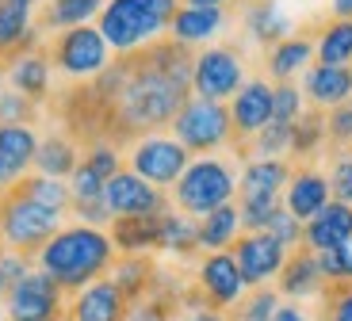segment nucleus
Returning a JSON list of instances; mask_svg holds the SVG:
<instances>
[{"instance_id":"obj_30","label":"nucleus","mask_w":352,"mask_h":321,"mask_svg":"<svg viewBox=\"0 0 352 321\" xmlns=\"http://www.w3.org/2000/svg\"><path fill=\"white\" fill-rule=\"evenodd\" d=\"M326 111L322 107H302V115L291 122V157L295 165H310L326 149Z\"/></svg>"},{"instance_id":"obj_15","label":"nucleus","mask_w":352,"mask_h":321,"mask_svg":"<svg viewBox=\"0 0 352 321\" xmlns=\"http://www.w3.org/2000/svg\"><path fill=\"white\" fill-rule=\"evenodd\" d=\"M329 203H333V195H329L326 173H318L314 165H295V173H291V180H287V191H283V210L295 214L302 226H307L310 218H314L318 210H326Z\"/></svg>"},{"instance_id":"obj_13","label":"nucleus","mask_w":352,"mask_h":321,"mask_svg":"<svg viewBox=\"0 0 352 321\" xmlns=\"http://www.w3.org/2000/svg\"><path fill=\"white\" fill-rule=\"evenodd\" d=\"M104 203L111 210V218H131V214H165L168 199L165 191L146 184L142 176H134L131 168L115 173L104 188Z\"/></svg>"},{"instance_id":"obj_22","label":"nucleus","mask_w":352,"mask_h":321,"mask_svg":"<svg viewBox=\"0 0 352 321\" xmlns=\"http://www.w3.org/2000/svg\"><path fill=\"white\" fill-rule=\"evenodd\" d=\"M349 237H352V207L329 203L326 210H318L307 226H302V249L329 252V249H341Z\"/></svg>"},{"instance_id":"obj_18","label":"nucleus","mask_w":352,"mask_h":321,"mask_svg":"<svg viewBox=\"0 0 352 321\" xmlns=\"http://www.w3.org/2000/svg\"><path fill=\"white\" fill-rule=\"evenodd\" d=\"M302 100L322 111H333L352 100V65H310L302 73Z\"/></svg>"},{"instance_id":"obj_21","label":"nucleus","mask_w":352,"mask_h":321,"mask_svg":"<svg viewBox=\"0 0 352 321\" xmlns=\"http://www.w3.org/2000/svg\"><path fill=\"white\" fill-rule=\"evenodd\" d=\"M314 31H291L283 43H276L272 50H264V69H268V77L276 80V85H283V80H291L295 73H302L314 61Z\"/></svg>"},{"instance_id":"obj_10","label":"nucleus","mask_w":352,"mask_h":321,"mask_svg":"<svg viewBox=\"0 0 352 321\" xmlns=\"http://www.w3.org/2000/svg\"><path fill=\"white\" fill-rule=\"evenodd\" d=\"M226 107H230V126H234V146H230V153L241 161V153L253 142V134H261L272 122V85L264 77L245 80Z\"/></svg>"},{"instance_id":"obj_44","label":"nucleus","mask_w":352,"mask_h":321,"mask_svg":"<svg viewBox=\"0 0 352 321\" xmlns=\"http://www.w3.org/2000/svg\"><path fill=\"white\" fill-rule=\"evenodd\" d=\"M333 261H337V283H341V279L352 283V237L341 245V249H333Z\"/></svg>"},{"instance_id":"obj_39","label":"nucleus","mask_w":352,"mask_h":321,"mask_svg":"<svg viewBox=\"0 0 352 321\" xmlns=\"http://www.w3.org/2000/svg\"><path fill=\"white\" fill-rule=\"evenodd\" d=\"M302 88H295L291 80L272 88V122H295L302 115Z\"/></svg>"},{"instance_id":"obj_49","label":"nucleus","mask_w":352,"mask_h":321,"mask_svg":"<svg viewBox=\"0 0 352 321\" xmlns=\"http://www.w3.org/2000/svg\"><path fill=\"white\" fill-rule=\"evenodd\" d=\"M12 4H19V8H27V12H35V8H38V0H12Z\"/></svg>"},{"instance_id":"obj_1","label":"nucleus","mask_w":352,"mask_h":321,"mask_svg":"<svg viewBox=\"0 0 352 321\" xmlns=\"http://www.w3.org/2000/svg\"><path fill=\"white\" fill-rule=\"evenodd\" d=\"M115 245L104 230L92 226H62L50 241L43 245V252L35 256V268L46 272L65 295H77L88 283L107 279L115 264Z\"/></svg>"},{"instance_id":"obj_41","label":"nucleus","mask_w":352,"mask_h":321,"mask_svg":"<svg viewBox=\"0 0 352 321\" xmlns=\"http://www.w3.org/2000/svg\"><path fill=\"white\" fill-rule=\"evenodd\" d=\"M329 195H333V203H344V207H352V153H333V165H329Z\"/></svg>"},{"instance_id":"obj_29","label":"nucleus","mask_w":352,"mask_h":321,"mask_svg":"<svg viewBox=\"0 0 352 321\" xmlns=\"http://www.w3.org/2000/svg\"><path fill=\"white\" fill-rule=\"evenodd\" d=\"M80 165V149L69 134L50 131L46 138H38V153H35V173L50 176V180H65L73 176V168Z\"/></svg>"},{"instance_id":"obj_40","label":"nucleus","mask_w":352,"mask_h":321,"mask_svg":"<svg viewBox=\"0 0 352 321\" xmlns=\"http://www.w3.org/2000/svg\"><path fill=\"white\" fill-rule=\"evenodd\" d=\"M35 268V261L31 256H23V252H12V249H4L0 252V302L16 291V283L27 276V272Z\"/></svg>"},{"instance_id":"obj_26","label":"nucleus","mask_w":352,"mask_h":321,"mask_svg":"<svg viewBox=\"0 0 352 321\" xmlns=\"http://www.w3.org/2000/svg\"><path fill=\"white\" fill-rule=\"evenodd\" d=\"M226 23H230V12L226 8H188V4H180L176 16H173L168 35H173L176 43H184V46H195V43L214 38Z\"/></svg>"},{"instance_id":"obj_4","label":"nucleus","mask_w":352,"mask_h":321,"mask_svg":"<svg viewBox=\"0 0 352 321\" xmlns=\"http://www.w3.org/2000/svg\"><path fill=\"white\" fill-rule=\"evenodd\" d=\"M234 195H238V173H234L230 157H199L173 184V199L180 207V214L192 218H203L226 207V203H234Z\"/></svg>"},{"instance_id":"obj_14","label":"nucleus","mask_w":352,"mask_h":321,"mask_svg":"<svg viewBox=\"0 0 352 321\" xmlns=\"http://www.w3.org/2000/svg\"><path fill=\"white\" fill-rule=\"evenodd\" d=\"M291 173H295L291 157H272V161H249V165H241L238 203H283Z\"/></svg>"},{"instance_id":"obj_7","label":"nucleus","mask_w":352,"mask_h":321,"mask_svg":"<svg viewBox=\"0 0 352 321\" xmlns=\"http://www.w3.org/2000/svg\"><path fill=\"white\" fill-rule=\"evenodd\" d=\"M241 85H245V58H241V46L222 43V46H207L203 54H195L192 92L199 96V100L226 104V100L238 96Z\"/></svg>"},{"instance_id":"obj_46","label":"nucleus","mask_w":352,"mask_h":321,"mask_svg":"<svg viewBox=\"0 0 352 321\" xmlns=\"http://www.w3.org/2000/svg\"><path fill=\"white\" fill-rule=\"evenodd\" d=\"M188 321H234V313L230 310H195Z\"/></svg>"},{"instance_id":"obj_47","label":"nucleus","mask_w":352,"mask_h":321,"mask_svg":"<svg viewBox=\"0 0 352 321\" xmlns=\"http://www.w3.org/2000/svg\"><path fill=\"white\" fill-rule=\"evenodd\" d=\"M329 16L333 19H352V0H333V4H329Z\"/></svg>"},{"instance_id":"obj_24","label":"nucleus","mask_w":352,"mask_h":321,"mask_svg":"<svg viewBox=\"0 0 352 321\" xmlns=\"http://www.w3.org/2000/svg\"><path fill=\"white\" fill-rule=\"evenodd\" d=\"M100 12H104V0H46L31 16V27L38 35H58V31H69V27H85Z\"/></svg>"},{"instance_id":"obj_36","label":"nucleus","mask_w":352,"mask_h":321,"mask_svg":"<svg viewBox=\"0 0 352 321\" xmlns=\"http://www.w3.org/2000/svg\"><path fill=\"white\" fill-rule=\"evenodd\" d=\"M322 321H352V283H326L322 287Z\"/></svg>"},{"instance_id":"obj_43","label":"nucleus","mask_w":352,"mask_h":321,"mask_svg":"<svg viewBox=\"0 0 352 321\" xmlns=\"http://www.w3.org/2000/svg\"><path fill=\"white\" fill-rule=\"evenodd\" d=\"M80 161H85V165L92 168L96 176H104V180H111L115 173H123V153H119V149H111V146L85 149V153H80Z\"/></svg>"},{"instance_id":"obj_12","label":"nucleus","mask_w":352,"mask_h":321,"mask_svg":"<svg viewBox=\"0 0 352 321\" xmlns=\"http://www.w3.org/2000/svg\"><path fill=\"white\" fill-rule=\"evenodd\" d=\"M230 252H234L238 272H241V283H245L249 291L268 287V279L280 276L283 261H287V249L268 234H241Z\"/></svg>"},{"instance_id":"obj_16","label":"nucleus","mask_w":352,"mask_h":321,"mask_svg":"<svg viewBox=\"0 0 352 321\" xmlns=\"http://www.w3.org/2000/svg\"><path fill=\"white\" fill-rule=\"evenodd\" d=\"M69 321H126L131 318V302L123 298V291L111 279H96L85 291H77L65 310Z\"/></svg>"},{"instance_id":"obj_8","label":"nucleus","mask_w":352,"mask_h":321,"mask_svg":"<svg viewBox=\"0 0 352 321\" xmlns=\"http://www.w3.org/2000/svg\"><path fill=\"white\" fill-rule=\"evenodd\" d=\"M126 161H131V173L142 176L146 184H153V188H173V184L184 176V168L192 165V153H188L176 138L150 134V138L134 142Z\"/></svg>"},{"instance_id":"obj_42","label":"nucleus","mask_w":352,"mask_h":321,"mask_svg":"<svg viewBox=\"0 0 352 321\" xmlns=\"http://www.w3.org/2000/svg\"><path fill=\"white\" fill-rule=\"evenodd\" d=\"M264 234H268V237H276V241H280L283 245V249H299V245H302V222H299V218H295V214H287V210H276V214H272V222H268V226H264Z\"/></svg>"},{"instance_id":"obj_32","label":"nucleus","mask_w":352,"mask_h":321,"mask_svg":"<svg viewBox=\"0 0 352 321\" xmlns=\"http://www.w3.org/2000/svg\"><path fill=\"white\" fill-rule=\"evenodd\" d=\"M318 65H352V19H322L314 35Z\"/></svg>"},{"instance_id":"obj_3","label":"nucleus","mask_w":352,"mask_h":321,"mask_svg":"<svg viewBox=\"0 0 352 321\" xmlns=\"http://www.w3.org/2000/svg\"><path fill=\"white\" fill-rule=\"evenodd\" d=\"M58 230H62V214L35 203L19 188V180L0 191V241H4V249L23 252L35 261Z\"/></svg>"},{"instance_id":"obj_48","label":"nucleus","mask_w":352,"mask_h":321,"mask_svg":"<svg viewBox=\"0 0 352 321\" xmlns=\"http://www.w3.org/2000/svg\"><path fill=\"white\" fill-rule=\"evenodd\" d=\"M188 8H226V4H238V0H184Z\"/></svg>"},{"instance_id":"obj_11","label":"nucleus","mask_w":352,"mask_h":321,"mask_svg":"<svg viewBox=\"0 0 352 321\" xmlns=\"http://www.w3.org/2000/svg\"><path fill=\"white\" fill-rule=\"evenodd\" d=\"M195 291H199L207 310H234L241 302V291H245L234 252H203L199 272H195Z\"/></svg>"},{"instance_id":"obj_25","label":"nucleus","mask_w":352,"mask_h":321,"mask_svg":"<svg viewBox=\"0 0 352 321\" xmlns=\"http://www.w3.org/2000/svg\"><path fill=\"white\" fill-rule=\"evenodd\" d=\"M4 69H8V88L12 92L35 100L38 107L50 100V58L43 54V46L31 50V54H23V58H16V61H8Z\"/></svg>"},{"instance_id":"obj_27","label":"nucleus","mask_w":352,"mask_h":321,"mask_svg":"<svg viewBox=\"0 0 352 321\" xmlns=\"http://www.w3.org/2000/svg\"><path fill=\"white\" fill-rule=\"evenodd\" d=\"M161 268L153 256H115L111 272H107V279H111L119 291H123L126 302H138V298H146L153 291V283H157Z\"/></svg>"},{"instance_id":"obj_38","label":"nucleus","mask_w":352,"mask_h":321,"mask_svg":"<svg viewBox=\"0 0 352 321\" xmlns=\"http://www.w3.org/2000/svg\"><path fill=\"white\" fill-rule=\"evenodd\" d=\"M326 146L329 153H341L344 146H352V100H344L341 107L326 111Z\"/></svg>"},{"instance_id":"obj_53","label":"nucleus","mask_w":352,"mask_h":321,"mask_svg":"<svg viewBox=\"0 0 352 321\" xmlns=\"http://www.w3.org/2000/svg\"><path fill=\"white\" fill-rule=\"evenodd\" d=\"M238 4H245V0H238Z\"/></svg>"},{"instance_id":"obj_54","label":"nucleus","mask_w":352,"mask_h":321,"mask_svg":"<svg viewBox=\"0 0 352 321\" xmlns=\"http://www.w3.org/2000/svg\"><path fill=\"white\" fill-rule=\"evenodd\" d=\"M0 4H4V0H0Z\"/></svg>"},{"instance_id":"obj_28","label":"nucleus","mask_w":352,"mask_h":321,"mask_svg":"<svg viewBox=\"0 0 352 321\" xmlns=\"http://www.w3.org/2000/svg\"><path fill=\"white\" fill-rule=\"evenodd\" d=\"M180 298H184V287L176 283L173 276L161 272L150 295L138 298V302L131 306V318H126V321H176V313L184 310Z\"/></svg>"},{"instance_id":"obj_5","label":"nucleus","mask_w":352,"mask_h":321,"mask_svg":"<svg viewBox=\"0 0 352 321\" xmlns=\"http://www.w3.org/2000/svg\"><path fill=\"white\" fill-rule=\"evenodd\" d=\"M43 54L50 58V69L65 73L73 80H92L111 65V46L104 43L100 27H69L43 43Z\"/></svg>"},{"instance_id":"obj_34","label":"nucleus","mask_w":352,"mask_h":321,"mask_svg":"<svg viewBox=\"0 0 352 321\" xmlns=\"http://www.w3.org/2000/svg\"><path fill=\"white\" fill-rule=\"evenodd\" d=\"M19 188L31 195L35 203H43L46 210H58V214H65V210L73 207V195H69V184L65 180H50V176H23L19 180Z\"/></svg>"},{"instance_id":"obj_33","label":"nucleus","mask_w":352,"mask_h":321,"mask_svg":"<svg viewBox=\"0 0 352 321\" xmlns=\"http://www.w3.org/2000/svg\"><path fill=\"white\" fill-rule=\"evenodd\" d=\"M157 249L173 252V256H195L199 252V222L192 214H180V210H165V222H161V245Z\"/></svg>"},{"instance_id":"obj_9","label":"nucleus","mask_w":352,"mask_h":321,"mask_svg":"<svg viewBox=\"0 0 352 321\" xmlns=\"http://www.w3.org/2000/svg\"><path fill=\"white\" fill-rule=\"evenodd\" d=\"M65 313V291L54 283L46 272L31 268L4 298V318L8 321H54Z\"/></svg>"},{"instance_id":"obj_51","label":"nucleus","mask_w":352,"mask_h":321,"mask_svg":"<svg viewBox=\"0 0 352 321\" xmlns=\"http://www.w3.org/2000/svg\"><path fill=\"white\" fill-rule=\"evenodd\" d=\"M54 321H69V318H65V313H62V318H54Z\"/></svg>"},{"instance_id":"obj_37","label":"nucleus","mask_w":352,"mask_h":321,"mask_svg":"<svg viewBox=\"0 0 352 321\" xmlns=\"http://www.w3.org/2000/svg\"><path fill=\"white\" fill-rule=\"evenodd\" d=\"M35 119H38L35 100H27V96L4 88V96H0V126H31Z\"/></svg>"},{"instance_id":"obj_20","label":"nucleus","mask_w":352,"mask_h":321,"mask_svg":"<svg viewBox=\"0 0 352 321\" xmlns=\"http://www.w3.org/2000/svg\"><path fill=\"white\" fill-rule=\"evenodd\" d=\"M161 222L165 214H131V218H111L107 237H111L119 256H150L161 245Z\"/></svg>"},{"instance_id":"obj_17","label":"nucleus","mask_w":352,"mask_h":321,"mask_svg":"<svg viewBox=\"0 0 352 321\" xmlns=\"http://www.w3.org/2000/svg\"><path fill=\"white\" fill-rule=\"evenodd\" d=\"M322 287H326V276H322V268H318V252L310 249H291L287 261H283L280 276H276V291H280V298H314L322 295Z\"/></svg>"},{"instance_id":"obj_52","label":"nucleus","mask_w":352,"mask_h":321,"mask_svg":"<svg viewBox=\"0 0 352 321\" xmlns=\"http://www.w3.org/2000/svg\"><path fill=\"white\" fill-rule=\"evenodd\" d=\"M0 252H4V241H0Z\"/></svg>"},{"instance_id":"obj_6","label":"nucleus","mask_w":352,"mask_h":321,"mask_svg":"<svg viewBox=\"0 0 352 321\" xmlns=\"http://www.w3.org/2000/svg\"><path fill=\"white\" fill-rule=\"evenodd\" d=\"M173 134L188 153H199V157H211V153H219V149H230L234 146L230 107L214 104V100L192 96V100L180 107V115L173 119Z\"/></svg>"},{"instance_id":"obj_23","label":"nucleus","mask_w":352,"mask_h":321,"mask_svg":"<svg viewBox=\"0 0 352 321\" xmlns=\"http://www.w3.org/2000/svg\"><path fill=\"white\" fill-rule=\"evenodd\" d=\"M241 19L253 43H261L264 50H272L276 43L291 35V16L280 8V0H245L241 4Z\"/></svg>"},{"instance_id":"obj_35","label":"nucleus","mask_w":352,"mask_h":321,"mask_svg":"<svg viewBox=\"0 0 352 321\" xmlns=\"http://www.w3.org/2000/svg\"><path fill=\"white\" fill-rule=\"evenodd\" d=\"M276 310H280V291L276 287H256L245 302L234 306V321H272Z\"/></svg>"},{"instance_id":"obj_50","label":"nucleus","mask_w":352,"mask_h":321,"mask_svg":"<svg viewBox=\"0 0 352 321\" xmlns=\"http://www.w3.org/2000/svg\"><path fill=\"white\" fill-rule=\"evenodd\" d=\"M4 88H8V69L0 65V96H4Z\"/></svg>"},{"instance_id":"obj_19","label":"nucleus","mask_w":352,"mask_h":321,"mask_svg":"<svg viewBox=\"0 0 352 321\" xmlns=\"http://www.w3.org/2000/svg\"><path fill=\"white\" fill-rule=\"evenodd\" d=\"M38 134L35 126H0V191L23 180L27 168H35Z\"/></svg>"},{"instance_id":"obj_45","label":"nucleus","mask_w":352,"mask_h":321,"mask_svg":"<svg viewBox=\"0 0 352 321\" xmlns=\"http://www.w3.org/2000/svg\"><path fill=\"white\" fill-rule=\"evenodd\" d=\"M272 321H310L307 310H302L299 302H280V310H276Z\"/></svg>"},{"instance_id":"obj_31","label":"nucleus","mask_w":352,"mask_h":321,"mask_svg":"<svg viewBox=\"0 0 352 321\" xmlns=\"http://www.w3.org/2000/svg\"><path fill=\"white\" fill-rule=\"evenodd\" d=\"M241 237V214L234 203L199 218V252H226Z\"/></svg>"},{"instance_id":"obj_2","label":"nucleus","mask_w":352,"mask_h":321,"mask_svg":"<svg viewBox=\"0 0 352 321\" xmlns=\"http://www.w3.org/2000/svg\"><path fill=\"white\" fill-rule=\"evenodd\" d=\"M176 0H104L100 12V35L115 54H131L157 43L173 27Z\"/></svg>"}]
</instances>
